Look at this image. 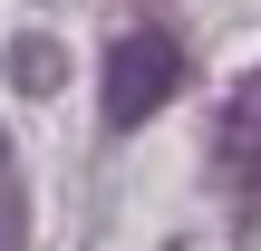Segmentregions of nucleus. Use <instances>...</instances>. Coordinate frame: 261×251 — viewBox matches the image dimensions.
Segmentation results:
<instances>
[{
	"mask_svg": "<svg viewBox=\"0 0 261 251\" xmlns=\"http://www.w3.org/2000/svg\"><path fill=\"white\" fill-rule=\"evenodd\" d=\"M213 164L252 193L261 184V77H242V97L223 106V126H213Z\"/></svg>",
	"mask_w": 261,
	"mask_h": 251,
	"instance_id": "nucleus-2",
	"label": "nucleus"
},
{
	"mask_svg": "<svg viewBox=\"0 0 261 251\" xmlns=\"http://www.w3.org/2000/svg\"><path fill=\"white\" fill-rule=\"evenodd\" d=\"M174 87H184V48H174L165 29H126V39L107 48V126H116V135L145 126Z\"/></svg>",
	"mask_w": 261,
	"mask_h": 251,
	"instance_id": "nucleus-1",
	"label": "nucleus"
},
{
	"mask_svg": "<svg viewBox=\"0 0 261 251\" xmlns=\"http://www.w3.org/2000/svg\"><path fill=\"white\" fill-rule=\"evenodd\" d=\"M0 251H29V193H19V155L0 135Z\"/></svg>",
	"mask_w": 261,
	"mask_h": 251,
	"instance_id": "nucleus-3",
	"label": "nucleus"
}]
</instances>
